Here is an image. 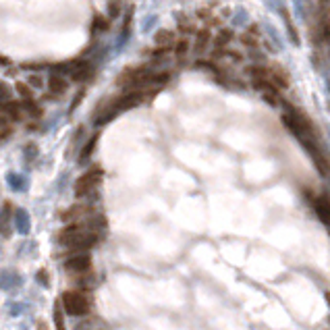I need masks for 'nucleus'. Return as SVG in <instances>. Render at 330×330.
I'll return each mask as SVG.
<instances>
[{"instance_id": "3", "label": "nucleus", "mask_w": 330, "mask_h": 330, "mask_svg": "<svg viewBox=\"0 0 330 330\" xmlns=\"http://www.w3.org/2000/svg\"><path fill=\"white\" fill-rule=\"evenodd\" d=\"M102 181V170L100 168H94V170H88L85 175H81L75 185H73V191H75V195L77 197H85V195H90L96 191V187L100 185Z\"/></svg>"}, {"instance_id": "6", "label": "nucleus", "mask_w": 330, "mask_h": 330, "mask_svg": "<svg viewBox=\"0 0 330 330\" xmlns=\"http://www.w3.org/2000/svg\"><path fill=\"white\" fill-rule=\"evenodd\" d=\"M210 42H212V31L208 25H204L195 31V42L191 44V48H193L195 54H204V52L210 48Z\"/></svg>"}, {"instance_id": "31", "label": "nucleus", "mask_w": 330, "mask_h": 330, "mask_svg": "<svg viewBox=\"0 0 330 330\" xmlns=\"http://www.w3.org/2000/svg\"><path fill=\"white\" fill-rule=\"evenodd\" d=\"M328 324H330V316H328Z\"/></svg>"}, {"instance_id": "11", "label": "nucleus", "mask_w": 330, "mask_h": 330, "mask_svg": "<svg viewBox=\"0 0 330 330\" xmlns=\"http://www.w3.org/2000/svg\"><path fill=\"white\" fill-rule=\"evenodd\" d=\"M154 42H156V46L172 48V46H175V42H177L175 31H170V29H158V31H156V36H154Z\"/></svg>"}, {"instance_id": "23", "label": "nucleus", "mask_w": 330, "mask_h": 330, "mask_svg": "<svg viewBox=\"0 0 330 330\" xmlns=\"http://www.w3.org/2000/svg\"><path fill=\"white\" fill-rule=\"evenodd\" d=\"M3 100H11V88L7 83L0 81V102H3Z\"/></svg>"}, {"instance_id": "8", "label": "nucleus", "mask_w": 330, "mask_h": 330, "mask_svg": "<svg viewBox=\"0 0 330 330\" xmlns=\"http://www.w3.org/2000/svg\"><path fill=\"white\" fill-rule=\"evenodd\" d=\"M46 85H48V90H50L52 94L62 96V94L67 92V88H69V79H67L64 75H60V73H54V71H52V75L48 77Z\"/></svg>"}, {"instance_id": "28", "label": "nucleus", "mask_w": 330, "mask_h": 330, "mask_svg": "<svg viewBox=\"0 0 330 330\" xmlns=\"http://www.w3.org/2000/svg\"><path fill=\"white\" fill-rule=\"evenodd\" d=\"M36 330H50V328H48L46 320H38V324H36Z\"/></svg>"}, {"instance_id": "15", "label": "nucleus", "mask_w": 330, "mask_h": 330, "mask_svg": "<svg viewBox=\"0 0 330 330\" xmlns=\"http://www.w3.org/2000/svg\"><path fill=\"white\" fill-rule=\"evenodd\" d=\"M15 92L19 94L21 100H31L33 98V88L29 83H25V81H17L15 83Z\"/></svg>"}, {"instance_id": "17", "label": "nucleus", "mask_w": 330, "mask_h": 330, "mask_svg": "<svg viewBox=\"0 0 330 330\" xmlns=\"http://www.w3.org/2000/svg\"><path fill=\"white\" fill-rule=\"evenodd\" d=\"M239 42L243 46H247V48H257L259 46V36H253V33L245 31V33H241L239 36Z\"/></svg>"}, {"instance_id": "1", "label": "nucleus", "mask_w": 330, "mask_h": 330, "mask_svg": "<svg viewBox=\"0 0 330 330\" xmlns=\"http://www.w3.org/2000/svg\"><path fill=\"white\" fill-rule=\"evenodd\" d=\"M98 241V231L83 222H71L58 233V243L69 249H92Z\"/></svg>"}, {"instance_id": "21", "label": "nucleus", "mask_w": 330, "mask_h": 330, "mask_svg": "<svg viewBox=\"0 0 330 330\" xmlns=\"http://www.w3.org/2000/svg\"><path fill=\"white\" fill-rule=\"evenodd\" d=\"M17 224H19L21 233H27V229H29V220H27V214H25V212H19V214H17Z\"/></svg>"}, {"instance_id": "22", "label": "nucleus", "mask_w": 330, "mask_h": 330, "mask_svg": "<svg viewBox=\"0 0 330 330\" xmlns=\"http://www.w3.org/2000/svg\"><path fill=\"white\" fill-rule=\"evenodd\" d=\"M27 83L31 85V88H44V79H42V75H29V79H27Z\"/></svg>"}, {"instance_id": "18", "label": "nucleus", "mask_w": 330, "mask_h": 330, "mask_svg": "<svg viewBox=\"0 0 330 330\" xmlns=\"http://www.w3.org/2000/svg\"><path fill=\"white\" fill-rule=\"evenodd\" d=\"M96 142H98V133L92 137V140L88 142V146H85L83 150H81V156H79V158H81V162H85V158H90V156H92V152L96 150Z\"/></svg>"}, {"instance_id": "26", "label": "nucleus", "mask_w": 330, "mask_h": 330, "mask_svg": "<svg viewBox=\"0 0 330 330\" xmlns=\"http://www.w3.org/2000/svg\"><path fill=\"white\" fill-rule=\"evenodd\" d=\"M38 279H40V283H42L44 287L50 285V283H48V274H46V270H40V272H38Z\"/></svg>"}, {"instance_id": "25", "label": "nucleus", "mask_w": 330, "mask_h": 330, "mask_svg": "<svg viewBox=\"0 0 330 330\" xmlns=\"http://www.w3.org/2000/svg\"><path fill=\"white\" fill-rule=\"evenodd\" d=\"M81 98H83V90H79V92H77V96H75V100H73V104H71V112H73V110H75V108L79 106Z\"/></svg>"}, {"instance_id": "5", "label": "nucleus", "mask_w": 330, "mask_h": 330, "mask_svg": "<svg viewBox=\"0 0 330 330\" xmlns=\"http://www.w3.org/2000/svg\"><path fill=\"white\" fill-rule=\"evenodd\" d=\"M268 75H270V81H272L279 90L291 88V77H289V73H287V69H283L279 62L268 67Z\"/></svg>"}, {"instance_id": "19", "label": "nucleus", "mask_w": 330, "mask_h": 330, "mask_svg": "<svg viewBox=\"0 0 330 330\" xmlns=\"http://www.w3.org/2000/svg\"><path fill=\"white\" fill-rule=\"evenodd\" d=\"M52 316H54V326H56V330H67V326H64V318H62V309H60V305H54V311H52Z\"/></svg>"}, {"instance_id": "10", "label": "nucleus", "mask_w": 330, "mask_h": 330, "mask_svg": "<svg viewBox=\"0 0 330 330\" xmlns=\"http://www.w3.org/2000/svg\"><path fill=\"white\" fill-rule=\"evenodd\" d=\"M11 216H13V206L11 202H7L3 206V212H0V235L5 237L11 235Z\"/></svg>"}, {"instance_id": "29", "label": "nucleus", "mask_w": 330, "mask_h": 330, "mask_svg": "<svg viewBox=\"0 0 330 330\" xmlns=\"http://www.w3.org/2000/svg\"><path fill=\"white\" fill-rule=\"evenodd\" d=\"M5 127H9V116L0 114V129H5Z\"/></svg>"}, {"instance_id": "20", "label": "nucleus", "mask_w": 330, "mask_h": 330, "mask_svg": "<svg viewBox=\"0 0 330 330\" xmlns=\"http://www.w3.org/2000/svg\"><path fill=\"white\" fill-rule=\"evenodd\" d=\"M92 27H94V31H106L108 29V19L106 17H102V15H96Z\"/></svg>"}, {"instance_id": "14", "label": "nucleus", "mask_w": 330, "mask_h": 330, "mask_svg": "<svg viewBox=\"0 0 330 330\" xmlns=\"http://www.w3.org/2000/svg\"><path fill=\"white\" fill-rule=\"evenodd\" d=\"M231 40H233V31L231 29H220V33L212 42H214V48H229Z\"/></svg>"}, {"instance_id": "27", "label": "nucleus", "mask_w": 330, "mask_h": 330, "mask_svg": "<svg viewBox=\"0 0 330 330\" xmlns=\"http://www.w3.org/2000/svg\"><path fill=\"white\" fill-rule=\"evenodd\" d=\"M13 133V127H7V129H0V140H7V137Z\"/></svg>"}, {"instance_id": "24", "label": "nucleus", "mask_w": 330, "mask_h": 330, "mask_svg": "<svg viewBox=\"0 0 330 330\" xmlns=\"http://www.w3.org/2000/svg\"><path fill=\"white\" fill-rule=\"evenodd\" d=\"M108 11H110V17H118V13H120V9H118V0H112L110 7H108Z\"/></svg>"}, {"instance_id": "13", "label": "nucleus", "mask_w": 330, "mask_h": 330, "mask_svg": "<svg viewBox=\"0 0 330 330\" xmlns=\"http://www.w3.org/2000/svg\"><path fill=\"white\" fill-rule=\"evenodd\" d=\"M189 50H191V42H189V38H181V40L175 42V46H172V52H175V56H177V58H185Z\"/></svg>"}, {"instance_id": "30", "label": "nucleus", "mask_w": 330, "mask_h": 330, "mask_svg": "<svg viewBox=\"0 0 330 330\" xmlns=\"http://www.w3.org/2000/svg\"><path fill=\"white\" fill-rule=\"evenodd\" d=\"M326 299H328V303H330V293H326Z\"/></svg>"}, {"instance_id": "12", "label": "nucleus", "mask_w": 330, "mask_h": 330, "mask_svg": "<svg viewBox=\"0 0 330 330\" xmlns=\"http://www.w3.org/2000/svg\"><path fill=\"white\" fill-rule=\"evenodd\" d=\"M90 214V208L88 206H73V208H69L67 212H62V220H77L81 216H88Z\"/></svg>"}, {"instance_id": "2", "label": "nucleus", "mask_w": 330, "mask_h": 330, "mask_svg": "<svg viewBox=\"0 0 330 330\" xmlns=\"http://www.w3.org/2000/svg\"><path fill=\"white\" fill-rule=\"evenodd\" d=\"M60 307L67 311L69 316H85L90 311L92 303L88 299V295H83L81 291H64L60 297Z\"/></svg>"}, {"instance_id": "4", "label": "nucleus", "mask_w": 330, "mask_h": 330, "mask_svg": "<svg viewBox=\"0 0 330 330\" xmlns=\"http://www.w3.org/2000/svg\"><path fill=\"white\" fill-rule=\"evenodd\" d=\"M64 268L69 272H73V274H85V272H90V268H92V257H90V253L73 255V257L67 259Z\"/></svg>"}, {"instance_id": "16", "label": "nucleus", "mask_w": 330, "mask_h": 330, "mask_svg": "<svg viewBox=\"0 0 330 330\" xmlns=\"http://www.w3.org/2000/svg\"><path fill=\"white\" fill-rule=\"evenodd\" d=\"M21 104H23V108L33 116V118H38V116H42V106L40 104H36L33 102V98L31 100H21Z\"/></svg>"}, {"instance_id": "7", "label": "nucleus", "mask_w": 330, "mask_h": 330, "mask_svg": "<svg viewBox=\"0 0 330 330\" xmlns=\"http://www.w3.org/2000/svg\"><path fill=\"white\" fill-rule=\"evenodd\" d=\"M0 114L9 116V120H21L23 118V104L15 100H3L0 102Z\"/></svg>"}, {"instance_id": "9", "label": "nucleus", "mask_w": 330, "mask_h": 330, "mask_svg": "<svg viewBox=\"0 0 330 330\" xmlns=\"http://www.w3.org/2000/svg\"><path fill=\"white\" fill-rule=\"evenodd\" d=\"M92 75H94V67L90 64V62H81L75 71L69 75L71 77V81H77V83H83V81H88V79H92Z\"/></svg>"}]
</instances>
